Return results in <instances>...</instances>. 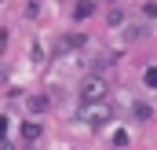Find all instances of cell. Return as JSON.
I'll use <instances>...</instances> for the list:
<instances>
[{"instance_id":"6da1fadb","label":"cell","mask_w":157,"mask_h":150,"mask_svg":"<svg viewBox=\"0 0 157 150\" xmlns=\"http://www.w3.org/2000/svg\"><path fill=\"white\" fill-rule=\"evenodd\" d=\"M102 95H106V81H102V77L84 81V88H80V103H84V106H95Z\"/></svg>"},{"instance_id":"7a4b0ae2","label":"cell","mask_w":157,"mask_h":150,"mask_svg":"<svg viewBox=\"0 0 157 150\" xmlns=\"http://www.w3.org/2000/svg\"><path fill=\"white\" fill-rule=\"evenodd\" d=\"M29 110H33V113H44V110H48V99H44V95H37V99L29 103Z\"/></svg>"},{"instance_id":"3957f363","label":"cell","mask_w":157,"mask_h":150,"mask_svg":"<svg viewBox=\"0 0 157 150\" xmlns=\"http://www.w3.org/2000/svg\"><path fill=\"white\" fill-rule=\"evenodd\" d=\"M22 136H26V139H37L40 132H37V124H26V128H22Z\"/></svg>"},{"instance_id":"277c9868","label":"cell","mask_w":157,"mask_h":150,"mask_svg":"<svg viewBox=\"0 0 157 150\" xmlns=\"http://www.w3.org/2000/svg\"><path fill=\"white\" fill-rule=\"evenodd\" d=\"M146 84H150V88H157V70H150V73H146Z\"/></svg>"}]
</instances>
